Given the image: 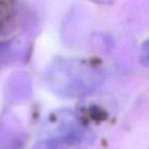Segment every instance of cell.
I'll use <instances>...</instances> for the list:
<instances>
[{"label": "cell", "mask_w": 149, "mask_h": 149, "mask_svg": "<svg viewBox=\"0 0 149 149\" xmlns=\"http://www.w3.org/2000/svg\"><path fill=\"white\" fill-rule=\"evenodd\" d=\"M102 74L97 68L78 58H59L49 68L48 84L56 94L76 98L93 92L101 83Z\"/></svg>", "instance_id": "6da1fadb"}, {"label": "cell", "mask_w": 149, "mask_h": 149, "mask_svg": "<svg viewBox=\"0 0 149 149\" xmlns=\"http://www.w3.org/2000/svg\"><path fill=\"white\" fill-rule=\"evenodd\" d=\"M83 135V131L77 120L72 114L68 112L60 116L56 120V128L48 138V145L51 147H58L62 144L70 145V143L78 142Z\"/></svg>", "instance_id": "7a4b0ae2"}, {"label": "cell", "mask_w": 149, "mask_h": 149, "mask_svg": "<svg viewBox=\"0 0 149 149\" xmlns=\"http://www.w3.org/2000/svg\"><path fill=\"white\" fill-rule=\"evenodd\" d=\"M15 15V0H0V35H4L13 29Z\"/></svg>", "instance_id": "3957f363"}, {"label": "cell", "mask_w": 149, "mask_h": 149, "mask_svg": "<svg viewBox=\"0 0 149 149\" xmlns=\"http://www.w3.org/2000/svg\"><path fill=\"white\" fill-rule=\"evenodd\" d=\"M141 62L145 66L149 68V39L145 42L141 47V54H140Z\"/></svg>", "instance_id": "277c9868"}]
</instances>
